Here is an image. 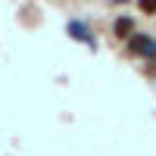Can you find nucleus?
<instances>
[{
  "label": "nucleus",
  "instance_id": "nucleus-1",
  "mask_svg": "<svg viewBox=\"0 0 156 156\" xmlns=\"http://www.w3.org/2000/svg\"><path fill=\"white\" fill-rule=\"evenodd\" d=\"M128 50L137 53V56H153V59H156V41L147 37V34H134L131 41H128Z\"/></svg>",
  "mask_w": 156,
  "mask_h": 156
},
{
  "label": "nucleus",
  "instance_id": "nucleus-3",
  "mask_svg": "<svg viewBox=\"0 0 156 156\" xmlns=\"http://www.w3.org/2000/svg\"><path fill=\"white\" fill-rule=\"evenodd\" d=\"M140 9H144V12H156V3H153V0H144V3H140Z\"/></svg>",
  "mask_w": 156,
  "mask_h": 156
},
{
  "label": "nucleus",
  "instance_id": "nucleus-2",
  "mask_svg": "<svg viewBox=\"0 0 156 156\" xmlns=\"http://www.w3.org/2000/svg\"><path fill=\"white\" fill-rule=\"evenodd\" d=\"M131 31H134V19H128V16L115 19V34L119 37H131Z\"/></svg>",
  "mask_w": 156,
  "mask_h": 156
}]
</instances>
